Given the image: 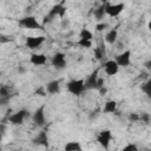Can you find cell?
<instances>
[{
    "instance_id": "cell-1",
    "label": "cell",
    "mask_w": 151,
    "mask_h": 151,
    "mask_svg": "<svg viewBox=\"0 0 151 151\" xmlns=\"http://www.w3.org/2000/svg\"><path fill=\"white\" fill-rule=\"evenodd\" d=\"M66 11H67V8L64 6V4H63V2L54 5V6L48 11V13L44 17V24H42V25H45L46 22H51L55 17L64 18V15L66 14Z\"/></svg>"
},
{
    "instance_id": "cell-2",
    "label": "cell",
    "mask_w": 151,
    "mask_h": 151,
    "mask_svg": "<svg viewBox=\"0 0 151 151\" xmlns=\"http://www.w3.org/2000/svg\"><path fill=\"white\" fill-rule=\"evenodd\" d=\"M19 25L26 29H44V25L40 24L34 15H28L19 19Z\"/></svg>"
},
{
    "instance_id": "cell-3",
    "label": "cell",
    "mask_w": 151,
    "mask_h": 151,
    "mask_svg": "<svg viewBox=\"0 0 151 151\" xmlns=\"http://www.w3.org/2000/svg\"><path fill=\"white\" fill-rule=\"evenodd\" d=\"M66 88L67 91L73 94V96H80L84 91H85V87H84V79H72L70 80L67 84H66Z\"/></svg>"
},
{
    "instance_id": "cell-4",
    "label": "cell",
    "mask_w": 151,
    "mask_h": 151,
    "mask_svg": "<svg viewBox=\"0 0 151 151\" xmlns=\"http://www.w3.org/2000/svg\"><path fill=\"white\" fill-rule=\"evenodd\" d=\"M29 116V112L27 110H19L14 113H12L11 116H8L7 120L12 124V125H22L25 119Z\"/></svg>"
},
{
    "instance_id": "cell-5",
    "label": "cell",
    "mask_w": 151,
    "mask_h": 151,
    "mask_svg": "<svg viewBox=\"0 0 151 151\" xmlns=\"http://www.w3.org/2000/svg\"><path fill=\"white\" fill-rule=\"evenodd\" d=\"M98 73H99V71L98 70H94L84 80V87H85V90H98V79H99Z\"/></svg>"
},
{
    "instance_id": "cell-6",
    "label": "cell",
    "mask_w": 151,
    "mask_h": 151,
    "mask_svg": "<svg viewBox=\"0 0 151 151\" xmlns=\"http://www.w3.org/2000/svg\"><path fill=\"white\" fill-rule=\"evenodd\" d=\"M111 139H112V133H111L110 130H103V131H100L99 134L97 136V142H98V144H99L103 149H105V150L109 149Z\"/></svg>"
},
{
    "instance_id": "cell-7",
    "label": "cell",
    "mask_w": 151,
    "mask_h": 151,
    "mask_svg": "<svg viewBox=\"0 0 151 151\" xmlns=\"http://www.w3.org/2000/svg\"><path fill=\"white\" fill-rule=\"evenodd\" d=\"M114 61L117 63V65L119 67H127L131 64V51L130 50L123 51L122 53H119L116 57Z\"/></svg>"
},
{
    "instance_id": "cell-8",
    "label": "cell",
    "mask_w": 151,
    "mask_h": 151,
    "mask_svg": "<svg viewBox=\"0 0 151 151\" xmlns=\"http://www.w3.org/2000/svg\"><path fill=\"white\" fill-rule=\"evenodd\" d=\"M124 7H125V5L124 4H106V8H105V13L107 14V15H110V17H112V18H116V17H118L122 12H123V9H124Z\"/></svg>"
},
{
    "instance_id": "cell-9",
    "label": "cell",
    "mask_w": 151,
    "mask_h": 151,
    "mask_svg": "<svg viewBox=\"0 0 151 151\" xmlns=\"http://www.w3.org/2000/svg\"><path fill=\"white\" fill-rule=\"evenodd\" d=\"M45 41V37L44 35H38V37H27L26 41H25V46L29 50H35L38 47H40Z\"/></svg>"
},
{
    "instance_id": "cell-10",
    "label": "cell",
    "mask_w": 151,
    "mask_h": 151,
    "mask_svg": "<svg viewBox=\"0 0 151 151\" xmlns=\"http://www.w3.org/2000/svg\"><path fill=\"white\" fill-rule=\"evenodd\" d=\"M32 119H33V123L38 126L45 125V122H46V119H45V105H41L40 107H38L34 111Z\"/></svg>"
},
{
    "instance_id": "cell-11",
    "label": "cell",
    "mask_w": 151,
    "mask_h": 151,
    "mask_svg": "<svg viewBox=\"0 0 151 151\" xmlns=\"http://www.w3.org/2000/svg\"><path fill=\"white\" fill-rule=\"evenodd\" d=\"M51 63H52V65H53L57 70H63V68H65V67H66V64H67L66 58H65V54H64L63 52L55 53V54L52 57Z\"/></svg>"
},
{
    "instance_id": "cell-12",
    "label": "cell",
    "mask_w": 151,
    "mask_h": 151,
    "mask_svg": "<svg viewBox=\"0 0 151 151\" xmlns=\"http://www.w3.org/2000/svg\"><path fill=\"white\" fill-rule=\"evenodd\" d=\"M33 144L35 145H40V146H45L47 147L48 146V136H47V132L46 131H40L38 132V134L32 139Z\"/></svg>"
},
{
    "instance_id": "cell-13",
    "label": "cell",
    "mask_w": 151,
    "mask_h": 151,
    "mask_svg": "<svg viewBox=\"0 0 151 151\" xmlns=\"http://www.w3.org/2000/svg\"><path fill=\"white\" fill-rule=\"evenodd\" d=\"M29 63L34 66H41L47 63V57L42 53H33L29 57Z\"/></svg>"
},
{
    "instance_id": "cell-14",
    "label": "cell",
    "mask_w": 151,
    "mask_h": 151,
    "mask_svg": "<svg viewBox=\"0 0 151 151\" xmlns=\"http://www.w3.org/2000/svg\"><path fill=\"white\" fill-rule=\"evenodd\" d=\"M104 71L107 76H116L119 71V66L114 60H107L104 64Z\"/></svg>"
},
{
    "instance_id": "cell-15",
    "label": "cell",
    "mask_w": 151,
    "mask_h": 151,
    "mask_svg": "<svg viewBox=\"0 0 151 151\" xmlns=\"http://www.w3.org/2000/svg\"><path fill=\"white\" fill-rule=\"evenodd\" d=\"M46 92L50 94H57L60 92V81L59 80H51L45 85Z\"/></svg>"
},
{
    "instance_id": "cell-16",
    "label": "cell",
    "mask_w": 151,
    "mask_h": 151,
    "mask_svg": "<svg viewBox=\"0 0 151 151\" xmlns=\"http://www.w3.org/2000/svg\"><path fill=\"white\" fill-rule=\"evenodd\" d=\"M64 151H83V146H81L80 142L71 140V142H67L65 144Z\"/></svg>"
},
{
    "instance_id": "cell-17",
    "label": "cell",
    "mask_w": 151,
    "mask_h": 151,
    "mask_svg": "<svg viewBox=\"0 0 151 151\" xmlns=\"http://www.w3.org/2000/svg\"><path fill=\"white\" fill-rule=\"evenodd\" d=\"M117 110V101L116 100H107L103 107V112L106 113V114H110V113H114Z\"/></svg>"
},
{
    "instance_id": "cell-18",
    "label": "cell",
    "mask_w": 151,
    "mask_h": 151,
    "mask_svg": "<svg viewBox=\"0 0 151 151\" xmlns=\"http://www.w3.org/2000/svg\"><path fill=\"white\" fill-rule=\"evenodd\" d=\"M106 4H107V2L101 4L99 7H97V8L93 11V15H94V18H96L97 20H101V19H104V17L106 15V13H105Z\"/></svg>"
},
{
    "instance_id": "cell-19",
    "label": "cell",
    "mask_w": 151,
    "mask_h": 151,
    "mask_svg": "<svg viewBox=\"0 0 151 151\" xmlns=\"http://www.w3.org/2000/svg\"><path fill=\"white\" fill-rule=\"evenodd\" d=\"M117 38H118V32L116 28H112L110 29L106 34H105V41L107 44H114L117 41Z\"/></svg>"
},
{
    "instance_id": "cell-20",
    "label": "cell",
    "mask_w": 151,
    "mask_h": 151,
    "mask_svg": "<svg viewBox=\"0 0 151 151\" xmlns=\"http://www.w3.org/2000/svg\"><path fill=\"white\" fill-rule=\"evenodd\" d=\"M92 38H93V34L90 29L87 28H83L79 33V39H84V40H87V41H92Z\"/></svg>"
},
{
    "instance_id": "cell-21",
    "label": "cell",
    "mask_w": 151,
    "mask_h": 151,
    "mask_svg": "<svg viewBox=\"0 0 151 151\" xmlns=\"http://www.w3.org/2000/svg\"><path fill=\"white\" fill-rule=\"evenodd\" d=\"M104 54H105V46L101 45V46H98V47L94 48V57H96V59L100 60L104 57Z\"/></svg>"
},
{
    "instance_id": "cell-22",
    "label": "cell",
    "mask_w": 151,
    "mask_h": 151,
    "mask_svg": "<svg viewBox=\"0 0 151 151\" xmlns=\"http://www.w3.org/2000/svg\"><path fill=\"white\" fill-rule=\"evenodd\" d=\"M142 91H143L147 97L151 96V79H149L146 83H144V84L142 85Z\"/></svg>"
},
{
    "instance_id": "cell-23",
    "label": "cell",
    "mask_w": 151,
    "mask_h": 151,
    "mask_svg": "<svg viewBox=\"0 0 151 151\" xmlns=\"http://www.w3.org/2000/svg\"><path fill=\"white\" fill-rule=\"evenodd\" d=\"M77 45L83 47V48H91L92 47V41H87V40H84V39H79L77 41Z\"/></svg>"
},
{
    "instance_id": "cell-24",
    "label": "cell",
    "mask_w": 151,
    "mask_h": 151,
    "mask_svg": "<svg viewBox=\"0 0 151 151\" xmlns=\"http://www.w3.org/2000/svg\"><path fill=\"white\" fill-rule=\"evenodd\" d=\"M150 119H151V117H150V113H147V112H143L142 114H139V120H142L145 124H149Z\"/></svg>"
},
{
    "instance_id": "cell-25",
    "label": "cell",
    "mask_w": 151,
    "mask_h": 151,
    "mask_svg": "<svg viewBox=\"0 0 151 151\" xmlns=\"http://www.w3.org/2000/svg\"><path fill=\"white\" fill-rule=\"evenodd\" d=\"M122 151H139V150H138V146H137L136 144L130 143V144L125 145V146L123 147V150H122Z\"/></svg>"
},
{
    "instance_id": "cell-26",
    "label": "cell",
    "mask_w": 151,
    "mask_h": 151,
    "mask_svg": "<svg viewBox=\"0 0 151 151\" xmlns=\"http://www.w3.org/2000/svg\"><path fill=\"white\" fill-rule=\"evenodd\" d=\"M0 97H9V91L7 86H0Z\"/></svg>"
},
{
    "instance_id": "cell-27",
    "label": "cell",
    "mask_w": 151,
    "mask_h": 151,
    "mask_svg": "<svg viewBox=\"0 0 151 151\" xmlns=\"http://www.w3.org/2000/svg\"><path fill=\"white\" fill-rule=\"evenodd\" d=\"M109 27V25L106 24V22H100V24H97L96 25V29L98 31V32H103L104 29H106Z\"/></svg>"
},
{
    "instance_id": "cell-28",
    "label": "cell",
    "mask_w": 151,
    "mask_h": 151,
    "mask_svg": "<svg viewBox=\"0 0 151 151\" xmlns=\"http://www.w3.org/2000/svg\"><path fill=\"white\" fill-rule=\"evenodd\" d=\"M35 94H38V96H41V97H45V96L47 94L45 86H40L39 88H37V90H35Z\"/></svg>"
},
{
    "instance_id": "cell-29",
    "label": "cell",
    "mask_w": 151,
    "mask_h": 151,
    "mask_svg": "<svg viewBox=\"0 0 151 151\" xmlns=\"http://www.w3.org/2000/svg\"><path fill=\"white\" fill-rule=\"evenodd\" d=\"M129 119L132 122H138L139 120V114L138 113H130L129 114Z\"/></svg>"
},
{
    "instance_id": "cell-30",
    "label": "cell",
    "mask_w": 151,
    "mask_h": 151,
    "mask_svg": "<svg viewBox=\"0 0 151 151\" xmlns=\"http://www.w3.org/2000/svg\"><path fill=\"white\" fill-rule=\"evenodd\" d=\"M9 98L11 97H0V106L6 105L8 103V100H9Z\"/></svg>"
},
{
    "instance_id": "cell-31",
    "label": "cell",
    "mask_w": 151,
    "mask_h": 151,
    "mask_svg": "<svg viewBox=\"0 0 151 151\" xmlns=\"http://www.w3.org/2000/svg\"><path fill=\"white\" fill-rule=\"evenodd\" d=\"M6 131V124L5 123H0V134H4Z\"/></svg>"
},
{
    "instance_id": "cell-32",
    "label": "cell",
    "mask_w": 151,
    "mask_h": 151,
    "mask_svg": "<svg viewBox=\"0 0 151 151\" xmlns=\"http://www.w3.org/2000/svg\"><path fill=\"white\" fill-rule=\"evenodd\" d=\"M98 91H99V93H100V94H101V96H104V94H105V93H106V92H107V88H106V87H104V86H103V87H101V88H99V90H98Z\"/></svg>"
},
{
    "instance_id": "cell-33",
    "label": "cell",
    "mask_w": 151,
    "mask_h": 151,
    "mask_svg": "<svg viewBox=\"0 0 151 151\" xmlns=\"http://www.w3.org/2000/svg\"><path fill=\"white\" fill-rule=\"evenodd\" d=\"M145 67H146L147 70H151V60H147V61L145 63Z\"/></svg>"
},
{
    "instance_id": "cell-34",
    "label": "cell",
    "mask_w": 151,
    "mask_h": 151,
    "mask_svg": "<svg viewBox=\"0 0 151 151\" xmlns=\"http://www.w3.org/2000/svg\"><path fill=\"white\" fill-rule=\"evenodd\" d=\"M18 72H20V73H24V72H25V68H22V67H19V68H18Z\"/></svg>"
},
{
    "instance_id": "cell-35",
    "label": "cell",
    "mask_w": 151,
    "mask_h": 151,
    "mask_svg": "<svg viewBox=\"0 0 151 151\" xmlns=\"http://www.w3.org/2000/svg\"><path fill=\"white\" fill-rule=\"evenodd\" d=\"M1 139H2V134H0V142H1Z\"/></svg>"
},
{
    "instance_id": "cell-36",
    "label": "cell",
    "mask_w": 151,
    "mask_h": 151,
    "mask_svg": "<svg viewBox=\"0 0 151 151\" xmlns=\"http://www.w3.org/2000/svg\"><path fill=\"white\" fill-rule=\"evenodd\" d=\"M48 151H52V150H48Z\"/></svg>"
},
{
    "instance_id": "cell-37",
    "label": "cell",
    "mask_w": 151,
    "mask_h": 151,
    "mask_svg": "<svg viewBox=\"0 0 151 151\" xmlns=\"http://www.w3.org/2000/svg\"><path fill=\"white\" fill-rule=\"evenodd\" d=\"M0 151H1V147H0Z\"/></svg>"
}]
</instances>
